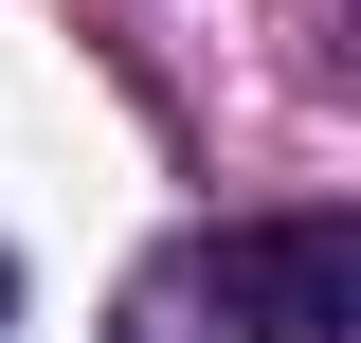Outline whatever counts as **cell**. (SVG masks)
Instances as JSON below:
<instances>
[{
    "mask_svg": "<svg viewBox=\"0 0 361 343\" xmlns=\"http://www.w3.org/2000/svg\"><path fill=\"white\" fill-rule=\"evenodd\" d=\"M180 289L217 307L235 343H343L361 325V235L343 217H253V235H217Z\"/></svg>",
    "mask_w": 361,
    "mask_h": 343,
    "instance_id": "cell-1",
    "label": "cell"
}]
</instances>
